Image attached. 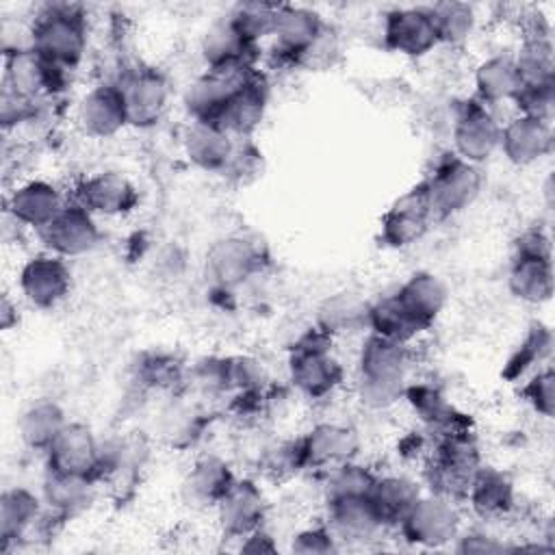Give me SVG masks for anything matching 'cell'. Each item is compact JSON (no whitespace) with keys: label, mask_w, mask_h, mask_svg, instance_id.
<instances>
[{"label":"cell","mask_w":555,"mask_h":555,"mask_svg":"<svg viewBox=\"0 0 555 555\" xmlns=\"http://www.w3.org/2000/svg\"><path fill=\"white\" fill-rule=\"evenodd\" d=\"M17 323H20L17 304L11 299L9 293H2V299H0V327H2V332H9V330L17 327Z\"/></svg>","instance_id":"obj_53"},{"label":"cell","mask_w":555,"mask_h":555,"mask_svg":"<svg viewBox=\"0 0 555 555\" xmlns=\"http://www.w3.org/2000/svg\"><path fill=\"white\" fill-rule=\"evenodd\" d=\"M507 288L522 304H548L555 291L553 256L514 254L507 269Z\"/></svg>","instance_id":"obj_31"},{"label":"cell","mask_w":555,"mask_h":555,"mask_svg":"<svg viewBox=\"0 0 555 555\" xmlns=\"http://www.w3.org/2000/svg\"><path fill=\"white\" fill-rule=\"evenodd\" d=\"M520 397L525 403L542 418H553L555 414V373L551 364H544L527 375L520 386Z\"/></svg>","instance_id":"obj_44"},{"label":"cell","mask_w":555,"mask_h":555,"mask_svg":"<svg viewBox=\"0 0 555 555\" xmlns=\"http://www.w3.org/2000/svg\"><path fill=\"white\" fill-rule=\"evenodd\" d=\"M384 46L401 56L421 59L438 48L429 7H395L382 17Z\"/></svg>","instance_id":"obj_16"},{"label":"cell","mask_w":555,"mask_h":555,"mask_svg":"<svg viewBox=\"0 0 555 555\" xmlns=\"http://www.w3.org/2000/svg\"><path fill=\"white\" fill-rule=\"evenodd\" d=\"M464 501L481 520H501L516 507L514 479L492 464H481L468 486Z\"/></svg>","instance_id":"obj_27"},{"label":"cell","mask_w":555,"mask_h":555,"mask_svg":"<svg viewBox=\"0 0 555 555\" xmlns=\"http://www.w3.org/2000/svg\"><path fill=\"white\" fill-rule=\"evenodd\" d=\"M551 351H553V332H551V327L542 321H533L527 327L520 343L509 353V358L505 362V369H503V375L509 382L525 379L529 373L544 366V362L551 358Z\"/></svg>","instance_id":"obj_40"},{"label":"cell","mask_w":555,"mask_h":555,"mask_svg":"<svg viewBox=\"0 0 555 555\" xmlns=\"http://www.w3.org/2000/svg\"><path fill=\"white\" fill-rule=\"evenodd\" d=\"M61 191L48 180H26L17 184L7 197V212L11 219L35 232L43 230L65 206Z\"/></svg>","instance_id":"obj_26"},{"label":"cell","mask_w":555,"mask_h":555,"mask_svg":"<svg viewBox=\"0 0 555 555\" xmlns=\"http://www.w3.org/2000/svg\"><path fill=\"white\" fill-rule=\"evenodd\" d=\"M475 100L486 106H494L501 102H514L518 91L522 89L514 54L496 52L481 59L473 72Z\"/></svg>","instance_id":"obj_32"},{"label":"cell","mask_w":555,"mask_h":555,"mask_svg":"<svg viewBox=\"0 0 555 555\" xmlns=\"http://www.w3.org/2000/svg\"><path fill=\"white\" fill-rule=\"evenodd\" d=\"M555 145L553 124L529 115H514L501 126L499 152L514 167H531L551 156Z\"/></svg>","instance_id":"obj_20"},{"label":"cell","mask_w":555,"mask_h":555,"mask_svg":"<svg viewBox=\"0 0 555 555\" xmlns=\"http://www.w3.org/2000/svg\"><path fill=\"white\" fill-rule=\"evenodd\" d=\"M215 512L221 535L243 540L262 527L267 518V499L254 479L236 477L230 490L217 503Z\"/></svg>","instance_id":"obj_18"},{"label":"cell","mask_w":555,"mask_h":555,"mask_svg":"<svg viewBox=\"0 0 555 555\" xmlns=\"http://www.w3.org/2000/svg\"><path fill=\"white\" fill-rule=\"evenodd\" d=\"M453 551L457 553H503V551H516V546L505 544L503 540L486 533V531H466L455 538L451 544Z\"/></svg>","instance_id":"obj_50"},{"label":"cell","mask_w":555,"mask_h":555,"mask_svg":"<svg viewBox=\"0 0 555 555\" xmlns=\"http://www.w3.org/2000/svg\"><path fill=\"white\" fill-rule=\"evenodd\" d=\"M37 113H39L37 100H33L2 82V93H0V126H2V130H11L26 121H33L37 117Z\"/></svg>","instance_id":"obj_47"},{"label":"cell","mask_w":555,"mask_h":555,"mask_svg":"<svg viewBox=\"0 0 555 555\" xmlns=\"http://www.w3.org/2000/svg\"><path fill=\"white\" fill-rule=\"evenodd\" d=\"M98 481L85 475H65L46 470L41 481V501L52 520H69L91 507Z\"/></svg>","instance_id":"obj_30"},{"label":"cell","mask_w":555,"mask_h":555,"mask_svg":"<svg viewBox=\"0 0 555 555\" xmlns=\"http://www.w3.org/2000/svg\"><path fill=\"white\" fill-rule=\"evenodd\" d=\"M412 364L410 345L366 332L356 362V395L369 410H388L403 399Z\"/></svg>","instance_id":"obj_1"},{"label":"cell","mask_w":555,"mask_h":555,"mask_svg":"<svg viewBox=\"0 0 555 555\" xmlns=\"http://www.w3.org/2000/svg\"><path fill=\"white\" fill-rule=\"evenodd\" d=\"M202 56L206 67H230V65H256L258 46H251L230 24L225 15L217 17L202 37Z\"/></svg>","instance_id":"obj_35"},{"label":"cell","mask_w":555,"mask_h":555,"mask_svg":"<svg viewBox=\"0 0 555 555\" xmlns=\"http://www.w3.org/2000/svg\"><path fill=\"white\" fill-rule=\"evenodd\" d=\"M37 236L43 245V251L69 260L91 254L102 241V230L95 215H91L78 202L69 199L61 212L43 230L37 232Z\"/></svg>","instance_id":"obj_11"},{"label":"cell","mask_w":555,"mask_h":555,"mask_svg":"<svg viewBox=\"0 0 555 555\" xmlns=\"http://www.w3.org/2000/svg\"><path fill=\"white\" fill-rule=\"evenodd\" d=\"M95 217H126L139 208L141 195L134 182L121 171H98L80 180L72 197Z\"/></svg>","instance_id":"obj_17"},{"label":"cell","mask_w":555,"mask_h":555,"mask_svg":"<svg viewBox=\"0 0 555 555\" xmlns=\"http://www.w3.org/2000/svg\"><path fill=\"white\" fill-rule=\"evenodd\" d=\"M514 254H527V256H553L551 236L540 225H531L522 230L514 241Z\"/></svg>","instance_id":"obj_51"},{"label":"cell","mask_w":555,"mask_h":555,"mask_svg":"<svg viewBox=\"0 0 555 555\" xmlns=\"http://www.w3.org/2000/svg\"><path fill=\"white\" fill-rule=\"evenodd\" d=\"M267 262L262 245L245 234H228L217 238L204 258L208 282L217 291H236L256 278Z\"/></svg>","instance_id":"obj_7"},{"label":"cell","mask_w":555,"mask_h":555,"mask_svg":"<svg viewBox=\"0 0 555 555\" xmlns=\"http://www.w3.org/2000/svg\"><path fill=\"white\" fill-rule=\"evenodd\" d=\"M67 423V412L56 399L39 397L22 410L17 421V434L24 447L43 455Z\"/></svg>","instance_id":"obj_34"},{"label":"cell","mask_w":555,"mask_h":555,"mask_svg":"<svg viewBox=\"0 0 555 555\" xmlns=\"http://www.w3.org/2000/svg\"><path fill=\"white\" fill-rule=\"evenodd\" d=\"M234 479L236 475L232 466L221 455L206 453V455H199L186 470L180 483V494L184 503L191 507L215 509L221 496L234 483Z\"/></svg>","instance_id":"obj_25"},{"label":"cell","mask_w":555,"mask_h":555,"mask_svg":"<svg viewBox=\"0 0 555 555\" xmlns=\"http://www.w3.org/2000/svg\"><path fill=\"white\" fill-rule=\"evenodd\" d=\"M397 531L408 544L418 548L451 546L462 531L457 501L434 492H423L399 522Z\"/></svg>","instance_id":"obj_6"},{"label":"cell","mask_w":555,"mask_h":555,"mask_svg":"<svg viewBox=\"0 0 555 555\" xmlns=\"http://www.w3.org/2000/svg\"><path fill=\"white\" fill-rule=\"evenodd\" d=\"M78 128L91 139H111L128 128L126 104L115 82H100L91 87L76 108Z\"/></svg>","instance_id":"obj_22"},{"label":"cell","mask_w":555,"mask_h":555,"mask_svg":"<svg viewBox=\"0 0 555 555\" xmlns=\"http://www.w3.org/2000/svg\"><path fill=\"white\" fill-rule=\"evenodd\" d=\"M2 56H4L2 82L37 102L59 93L65 85L67 72L48 63L33 48H24Z\"/></svg>","instance_id":"obj_21"},{"label":"cell","mask_w":555,"mask_h":555,"mask_svg":"<svg viewBox=\"0 0 555 555\" xmlns=\"http://www.w3.org/2000/svg\"><path fill=\"white\" fill-rule=\"evenodd\" d=\"M325 30L327 24L319 11L301 4H280L271 35L275 56L299 67Z\"/></svg>","instance_id":"obj_14"},{"label":"cell","mask_w":555,"mask_h":555,"mask_svg":"<svg viewBox=\"0 0 555 555\" xmlns=\"http://www.w3.org/2000/svg\"><path fill=\"white\" fill-rule=\"evenodd\" d=\"M241 551L245 553H275L278 544L273 542L271 533H267L264 527L251 531L247 538L241 540Z\"/></svg>","instance_id":"obj_52"},{"label":"cell","mask_w":555,"mask_h":555,"mask_svg":"<svg viewBox=\"0 0 555 555\" xmlns=\"http://www.w3.org/2000/svg\"><path fill=\"white\" fill-rule=\"evenodd\" d=\"M258 72L256 65L206 67L195 76L182 93V104L189 119L215 121L230 95Z\"/></svg>","instance_id":"obj_12"},{"label":"cell","mask_w":555,"mask_h":555,"mask_svg":"<svg viewBox=\"0 0 555 555\" xmlns=\"http://www.w3.org/2000/svg\"><path fill=\"white\" fill-rule=\"evenodd\" d=\"M334 338L317 325L304 332L288 353V379L306 399H327L345 379V369L332 351Z\"/></svg>","instance_id":"obj_3"},{"label":"cell","mask_w":555,"mask_h":555,"mask_svg":"<svg viewBox=\"0 0 555 555\" xmlns=\"http://www.w3.org/2000/svg\"><path fill=\"white\" fill-rule=\"evenodd\" d=\"M423 494V488L405 475H377L369 499L386 529H397L412 505Z\"/></svg>","instance_id":"obj_37"},{"label":"cell","mask_w":555,"mask_h":555,"mask_svg":"<svg viewBox=\"0 0 555 555\" xmlns=\"http://www.w3.org/2000/svg\"><path fill=\"white\" fill-rule=\"evenodd\" d=\"M30 43L48 63L72 72L89 43L87 17L76 4H46L30 22Z\"/></svg>","instance_id":"obj_2"},{"label":"cell","mask_w":555,"mask_h":555,"mask_svg":"<svg viewBox=\"0 0 555 555\" xmlns=\"http://www.w3.org/2000/svg\"><path fill=\"white\" fill-rule=\"evenodd\" d=\"M327 527L334 538L345 544H366L375 540L386 527L382 525L369 496H349L325 501Z\"/></svg>","instance_id":"obj_29"},{"label":"cell","mask_w":555,"mask_h":555,"mask_svg":"<svg viewBox=\"0 0 555 555\" xmlns=\"http://www.w3.org/2000/svg\"><path fill=\"white\" fill-rule=\"evenodd\" d=\"M234 150V137L215 121L189 119L182 130V152L186 160L206 173H219L225 169Z\"/></svg>","instance_id":"obj_28"},{"label":"cell","mask_w":555,"mask_h":555,"mask_svg":"<svg viewBox=\"0 0 555 555\" xmlns=\"http://www.w3.org/2000/svg\"><path fill=\"white\" fill-rule=\"evenodd\" d=\"M434 223L447 221L475 204L483 189L481 167L462 160L453 152L442 154L421 180Z\"/></svg>","instance_id":"obj_5"},{"label":"cell","mask_w":555,"mask_h":555,"mask_svg":"<svg viewBox=\"0 0 555 555\" xmlns=\"http://www.w3.org/2000/svg\"><path fill=\"white\" fill-rule=\"evenodd\" d=\"M260 468L271 479H288L304 470L301 460V447L299 438L295 440H280L262 449L260 455Z\"/></svg>","instance_id":"obj_45"},{"label":"cell","mask_w":555,"mask_h":555,"mask_svg":"<svg viewBox=\"0 0 555 555\" xmlns=\"http://www.w3.org/2000/svg\"><path fill=\"white\" fill-rule=\"evenodd\" d=\"M46 470L65 475H98L100 438L87 423L69 421L43 453ZM98 481V479H95Z\"/></svg>","instance_id":"obj_19"},{"label":"cell","mask_w":555,"mask_h":555,"mask_svg":"<svg viewBox=\"0 0 555 555\" xmlns=\"http://www.w3.org/2000/svg\"><path fill=\"white\" fill-rule=\"evenodd\" d=\"M395 293L427 327L436 323V319L444 312L449 304L447 282L438 273L427 269L414 271Z\"/></svg>","instance_id":"obj_39"},{"label":"cell","mask_w":555,"mask_h":555,"mask_svg":"<svg viewBox=\"0 0 555 555\" xmlns=\"http://www.w3.org/2000/svg\"><path fill=\"white\" fill-rule=\"evenodd\" d=\"M291 551L301 553V555H330V553L340 551V544L334 538L327 522H321L314 527L299 529L291 538Z\"/></svg>","instance_id":"obj_49"},{"label":"cell","mask_w":555,"mask_h":555,"mask_svg":"<svg viewBox=\"0 0 555 555\" xmlns=\"http://www.w3.org/2000/svg\"><path fill=\"white\" fill-rule=\"evenodd\" d=\"M74 286V275L65 258L39 251L30 256L17 273V288L24 301L37 310H52L63 304Z\"/></svg>","instance_id":"obj_10"},{"label":"cell","mask_w":555,"mask_h":555,"mask_svg":"<svg viewBox=\"0 0 555 555\" xmlns=\"http://www.w3.org/2000/svg\"><path fill=\"white\" fill-rule=\"evenodd\" d=\"M121 91L128 126L132 128H154L160 124L169 108L171 87L167 76L152 65H134L121 72L115 80Z\"/></svg>","instance_id":"obj_9"},{"label":"cell","mask_w":555,"mask_h":555,"mask_svg":"<svg viewBox=\"0 0 555 555\" xmlns=\"http://www.w3.org/2000/svg\"><path fill=\"white\" fill-rule=\"evenodd\" d=\"M501 121L490 106L475 98L462 100L451 119L453 154L466 163L481 167L499 152Z\"/></svg>","instance_id":"obj_8"},{"label":"cell","mask_w":555,"mask_h":555,"mask_svg":"<svg viewBox=\"0 0 555 555\" xmlns=\"http://www.w3.org/2000/svg\"><path fill=\"white\" fill-rule=\"evenodd\" d=\"M262 169V152L254 145L249 139H234L232 156L221 171V178L234 182V184H249L260 176Z\"/></svg>","instance_id":"obj_46"},{"label":"cell","mask_w":555,"mask_h":555,"mask_svg":"<svg viewBox=\"0 0 555 555\" xmlns=\"http://www.w3.org/2000/svg\"><path fill=\"white\" fill-rule=\"evenodd\" d=\"M440 46H464L477 28V11L468 2L444 0L427 4Z\"/></svg>","instance_id":"obj_41"},{"label":"cell","mask_w":555,"mask_h":555,"mask_svg":"<svg viewBox=\"0 0 555 555\" xmlns=\"http://www.w3.org/2000/svg\"><path fill=\"white\" fill-rule=\"evenodd\" d=\"M481 464L483 457L470 429L438 436L431 451L427 453V488L429 492L451 501H464L468 486Z\"/></svg>","instance_id":"obj_4"},{"label":"cell","mask_w":555,"mask_h":555,"mask_svg":"<svg viewBox=\"0 0 555 555\" xmlns=\"http://www.w3.org/2000/svg\"><path fill=\"white\" fill-rule=\"evenodd\" d=\"M431 225L434 217L418 182L384 210L379 217V241L390 249H408L418 243Z\"/></svg>","instance_id":"obj_15"},{"label":"cell","mask_w":555,"mask_h":555,"mask_svg":"<svg viewBox=\"0 0 555 555\" xmlns=\"http://www.w3.org/2000/svg\"><path fill=\"white\" fill-rule=\"evenodd\" d=\"M429 327L401 301L397 293L384 295L369 306V330L371 334L384 336L395 343L410 345Z\"/></svg>","instance_id":"obj_36"},{"label":"cell","mask_w":555,"mask_h":555,"mask_svg":"<svg viewBox=\"0 0 555 555\" xmlns=\"http://www.w3.org/2000/svg\"><path fill=\"white\" fill-rule=\"evenodd\" d=\"M379 473L371 470L358 460L345 462L325 473V501L349 499V496H369Z\"/></svg>","instance_id":"obj_43"},{"label":"cell","mask_w":555,"mask_h":555,"mask_svg":"<svg viewBox=\"0 0 555 555\" xmlns=\"http://www.w3.org/2000/svg\"><path fill=\"white\" fill-rule=\"evenodd\" d=\"M512 54L522 87L555 82V48L546 26H538L535 22L529 24L522 41Z\"/></svg>","instance_id":"obj_33"},{"label":"cell","mask_w":555,"mask_h":555,"mask_svg":"<svg viewBox=\"0 0 555 555\" xmlns=\"http://www.w3.org/2000/svg\"><path fill=\"white\" fill-rule=\"evenodd\" d=\"M269 106V82L260 69L241 85L219 111L215 124H219L234 139H249L262 124Z\"/></svg>","instance_id":"obj_23"},{"label":"cell","mask_w":555,"mask_h":555,"mask_svg":"<svg viewBox=\"0 0 555 555\" xmlns=\"http://www.w3.org/2000/svg\"><path fill=\"white\" fill-rule=\"evenodd\" d=\"M369 306L371 301L358 293H334L321 301L317 310V327L332 338L369 330Z\"/></svg>","instance_id":"obj_38"},{"label":"cell","mask_w":555,"mask_h":555,"mask_svg":"<svg viewBox=\"0 0 555 555\" xmlns=\"http://www.w3.org/2000/svg\"><path fill=\"white\" fill-rule=\"evenodd\" d=\"M514 106L518 115H529L542 121L553 124L555 115V82L551 85H535V87H522L518 95L514 98Z\"/></svg>","instance_id":"obj_48"},{"label":"cell","mask_w":555,"mask_h":555,"mask_svg":"<svg viewBox=\"0 0 555 555\" xmlns=\"http://www.w3.org/2000/svg\"><path fill=\"white\" fill-rule=\"evenodd\" d=\"M304 470L327 473L345 462L358 460L360 434L356 427L338 421H321L299 436Z\"/></svg>","instance_id":"obj_13"},{"label":"cell","mask_w":555,"mask_h":555,"mask_svg":"<svg viewBox=\"0 0 555 555\" xmlns=\"http://www.w3.org/2000/svg\"><path fill=\"white\" fill-rule=\"evenodd\" d=\"M278 7L280 4L275 2H236L228 9L225 17L243 39H247L251 46H258L260 41L271 39Z\"/></svg>","instance_id":"obj_42"},{"label":"cell","mask_w":555,"mask_h":555,"mask_svg":"<svg viewBox=\"0 0 555 555\" xmlns=\"http://www.w3.org/2000/svg\"><path fill=\"white\" fill-rule=\"evenodd\" d=\"M41 494L26 486H11L0 494V551L9 553L43 520Z\"/></svg>","instance_id":"obj_24"}]
</instances>
